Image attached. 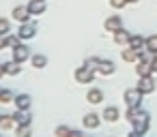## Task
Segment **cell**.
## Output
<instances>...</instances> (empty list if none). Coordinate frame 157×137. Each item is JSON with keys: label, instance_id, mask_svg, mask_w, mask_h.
<instances>
[{"label": "cell", "instance_id": "f1b7e54d", "mask_svg": "<svg viewBox=\"0 0 157 137\" xmlns=\"http://www.w3.org/2000/svg\"><path fill=\"white\" fill-rule=\"evenodd\" d=\"M15 135L17 137H30V126H15Z\"/></svg>", "mask_w": 157, "mask_h": 137}, {"label": "cell", "instance_id": "484cf974", "mask_svg": "<svg viewBox=\"0 0 157 137\" xmlns=\"http://www.w3.org/2000/svg\"><path fill=\"white\" fill-rule=\"evenodd\" d=\"M146 49H148L151 54H157V34L146 37Z\"/></svg>", "mask_w": 157, "mask_h": 137}, {"label": "cell", "instance_id": "7402d4cb", "mask_svg": "<svg viewBox=\"0 0 157 137\" xmlns=\"http://www.w3.org/2000/svg\"><path fill=\"white\" fill-rule=\"evenodd\" d=\"M30 62H33L35 69H43V67L48 64V58H45L43 54H33V56H30Z\"/></svg>", "mask_w": 157, "mask_h": 137}, {"label": "cell", "instance_id": "7a4b0ae2", "mask_svg": "<svg viewBox=\"0 0 157 137\" xmlns=\"http://www.w3.org/2000/svg\"><path fill=\"white\" fill-rule=\"evenodd\" d=\"M148 126H151V114H148V111H144V109H140V114H138V116H136V120H133V131L146 133V131H148Z\"/></svg>", "mask_w": 157, "mask_h": 137}, {"label": "cell", "instance_id": "5b68a950", "mask_svg": "<svg viewBox=\"0 0 157 137\" xmlns=\"http://www.w3.org/2000/svg\"><path fill=\"white\" fill-rule=\"evenodd\" d=\"M142 94H151L153 90H155V79H153V75H146V77H140L138 79V86H136Z\"/></svg>", "mask_w": 157, "mask_h": 137}, {"label": "cell", "instance_id": "44dd1931", "mask_svg": "<svg viewBox=\"0 0 157 137\" xmlns=\"http://www.w3.org/2000/svg\"><path fill=\"white\" fill-rule=\"evenodd\" d=\"M13 126H17L15 124V120H13V114L11 116H0V128H2V131H9V128H13Z\"/></svg>", "mask_w": 157, "mask_h": 137}, {"label": "cell", "instance_id": "52a82bcc", "mask_svg": "<svg viewBox=\"0 0 157 137\" xmlns=\"http://www.w3.org/2000/svg\"><path fill=\"white\" fill-rule=\"evenodd\" d=\"M13 120H15L17 126H30V124H33V116H30V111H24V109H17V111L13 114Z\"/></svg>", "mask_w": 157, "mask_h": 137}, {"label": "cell", "instance_id": "603a6c76", "mask_svg": "<svg viewBox=\"0 0 157 137\" xmlns=\"http://www.w3.org/2000/svg\"><path fill=\"white\" fill-rule=\"evenodd\" d=\"M5 43H7L9 49H15V47L22 43V39H20V34H11V32H9V34L5 37Z\"/></svg>", "mask_w": 157, "mask_h": 137}, {"label": "cell", "instance_id": "3957f363", "mask_svg": "<svg viewBox=\"0 0 157 137\" xmlns=\"http://www.w3.org/2000/svg\"><path fill=\"white\" fill-rule=\"evenodd\" d=\"M17 34H20V39H22V41H30V39L37 34V24H35V22L20 24V28H17Z\"/></svg>", "mask_w": 157, "mask_h": 137}, {"label": "cell", "instance_id": "8fae6325", "mask_svg": "<svg viewBox=\"0 0 157 137\" xmlns=\"http://www.w3.org/2000/svg\"><path fill=\"white\" fill-rule=\"evenodd\" d=\"M13 103H15V107H17V109L28 111V109H30V105H33V99H30V94H15Z\"/></svg>", "mask_w": 157, "mask_h": 137}, {"label": "cell", "instance_id": "7c38bea8", "mask_svg": "<svg viewBox=\"0 0 157 137\" xmlns=\"http://www.w3.org/2000/svg\"><path fill=\"white\" fill-rule=\"evenodd\" d=\"M136 73L138 77H146V75H153V67L148 60H138L136 62Z\"/></svg>", "mask_w": 157, "mask_h": 137}, {"label": "cell", "instance_id": "1f68e13d", "mask_svg": "<svg viewBox=\"0 0 157 137\" xmlns=\"http://www.w3.org/2000/svg\"><path fill=\"white\" fill-rule=\"evenodd\" d=\"M144 135H146V133H140V131H131V133H129L127 137H144Z\"/></svg>", "mask_w": 157, "mask_h": 137}, {"label": "cell", "instance_id": "d6a6232c", "mask_svg": "<svg viewBox=\"0 0 157 137\" xmlns=\"http://www.w3.org/2000/svg\"><path fill=\"white\" fill-rule=\"evenodd\" d=\"M69 137H84V133H82V131H71Z\"/></svg>", "mask_w": 157, "mask_h": 137}, {"label": "cell", "instance_id": "8d00e7d4", "mask_svg": "<svg viewBox=\"0 0 157 137\" xmlns=\"http://www.w3.org/2000/svg\"><path fill=\"white\" fill-rule=\"evenodd\" d=\"M127 2H138V0H127Z\"/></svg>", "mask_w": 157, "mask_h": 137}, {"label": "cell", "instance_id": "4dcf8cb0", "mask_svg": "<svg viewBox=\"0 0 157 137\" xmlns=\"http://www.w3.org/2000/svg\"><path fill=\"white\" fill-rule=\"evenodd\" d=\"M110 5H112L114 9H123V7L129 5V2H127V0H110Z\"/></svg>", "mask_w": 157, "mask_h": 137}, {"label": "cell", "instance_id": "4316f807", "mask_svg": "<svg viewBox=\"0 0 157 137\" xmlns=\"http://www.w3.org/2000/svg\"><path fill=\"white\" fill-rule=\"evenodd\" d=\"M9 32H11V22H9V20H5V17H0V34L7 37Z\"/></svg>", "mask_w": 157, "mask_h": 137}, {"label": "cell", "instance_id": "d4e9b609", "mask_svg": "<svg viewBox=\"0 0 157 137\" xmlns=\"http://www.w3.org/2000/svg\"><path fill=\"white\" fill-rule=\"evenodd\" d=\"M140 109H142V107H127V111H125V120L133 124V120H136V116L140 114Z\"/></svg>", "mask_w": 157, "mask_h": 137}, {"label": "cell", "instance_id": "ba28073f", "mask_svg": "<svg viewBox=\"0 0 157 137\" xmlns=\"http://www.w3.org/2000/svg\"><path fill=\"white\" fill-rule=\"evenodd\" d=\"M103 26H105V30H108V32H112V34H114L116 30H121V28H123V17H121V15H110V17L105 20V24H103Z\"/></svg>", "mask_w": 157, "mask_h": 137}, {"label": "cell", "instance_id": "e0dca14e", "mask_svg": "<svg viewBox=\"0 0 157 137\" xmlns=\"http://www.w3.org/2000/svg\"><path fill=\"white\" fill-rule=\"evenodd\" d=\"M114 71H116V67H114L112 60H101L99 67H97V73H99V75H112Z\"/></svg>", "mask_w": 157, "mask_h": 137}, {"label": "cell", "instance_id": "9c48e42d", "mask_svg": "<svg viewBox=\"0 0 157 137\" xmlns=\"http://www.w3.org/2000/svg\"><path fill=\"white\" fill-rule=\"evenodd\" d=\"M30 56H33L30 49H28L26 45H22V43L13 49V60H17V62H22V64H24L26 60H30Z\"/></svg>", "mask_w": 157, "mask_h": 137}, {"label": "cell", "instance_id": "ac0fdd59", "mask_svg": "<svg viewBox=\"0 0 157 137\" xmlns=\"http://www.w3.org/2000/svg\"><path fill=\"white\" fill-rule=\"evenodd\" d=\"M129 47H131V49H144V47H146V39H144L142 34H131Z\"/></svg>", "mask_w": 157, "mask_h": 137}, {"label": "cell", "instance_id": "30bf717a", "mask_svg": "<svg viewBox=\"0 0 157 137\" xmlns=\"http://www.w3.org/2000/svg\"><path fill=\"white\" fill-rule=\"evenodd\" d=\"M26 7H28V11H30L33 17H39L41 13H45V0H30Z\"/></svg>", "mask_w": 157, "mask_h": 137}, {"label": "cell", "instance_id": "6da1fadb", "mask_svg": "<svg viewBox=\"0 0 157 137\" xmlns=\"http://www.w3.org/2000/svg\"><path fill=\"white\" fill-rule=\"evenodd\" d=\"M142 96H144V94H142L138 88H129V90H125V94H123L127 107H142Z\"/></svg>", "mask_w": 157, "mask_h": 137}, {"label": "cell", "instance_id": "cb8c5ba5", "mask_svg": "<svg viewBox=\"0 0 157 137\" xmlns=\"http://www.w3.org/2000/svg\"><path fill=\"white\" fill-rule=\"evenodd\" d=\"M99 62H101V58H97V56H90V58H86V60H84V67H88L90 71H95V73H97V67H99Z\"/></svg>", "mask_w": 157, "mask_h": 137}, {"label": "cell", "instance_id": "4fadbf2b", "mask_svg": "<svg viewBox=\"0 0 157 137\" xmlns=\"http://www.w3.org/2000/svg\"><path fill=\"white\" fill-rule=\"evenodd\" d=\"M101 118H103L105 122H116V120L121 118V111H118V107H114V105H108V107L103 109Z\"/></svg>", "mask_w": 157, "mask_h": 137}, {"label": "cell", "instance_id": "8992f818", "mask_svg": "<svg viewBox=\"0 0 157 137\" xmlns=\"http://www.w3.org/2000/svg\"><path fill=\"white\" fill-rule=\"evenodd\" d=\"M11 17L15 20V22H20V24H26V22H30V11H28V7H15L13 11H11Z\"/></svg>", "mask_w": 157, "mask_h": 137}, {"label": "cell", "instance_id": "836d02e7", "mask_svg": "<svg viewBox=\"0 0 157 137\" xmlns=\"http://www.w3.org/2000/svg\"><path fill=\"white\" fill-rule=\"evenodd\" d=\"M151 67H153V73H157V56L151 60Z\"/></svg>", "mask_w": 157, "mask_h": 137}, {"label": "cell", "instance_id": "5bb4252c", "mask_svg": "<svg viewBox=\"0 0 157 137\" xmlns=\"http://www.w3.org/2000/svg\"><path fill=\"white\" fill-rule=\"evenodd\" d=\"M86 101L93 103V105H99V103H103V92H101L99 88H90V90L86 92Z\"/></svg>", "mask_w": 157, "mask_h": 137}, {"label": "cell", "instance_id": "d590c367", "mask_svg": "<svg viewBox=\"0 0 157 137\" xmlns=\"http://www.w3.org/2000/svg\"><path fill=\"white\" fill-rule=\"evenodd\" d=\"M7 75V71H5V64H0V77H5Z\"/></svg>", "mask_w": 157, "mask_h": 137}, {"label": "cell", "instance_id": "e575fe53", "mask_svg": "<svg viewBox=\"0 0 157 137\" xmlns=\"http://www.w3.org/2000/svg\"><path fill=\"white\" fill-rule=\"evenodd\" d=\"M5 47H7V43H5V37L0 34V49H5Z\"/></svg>", "mask_w": 157, "mask_h": 137}, {"label": "cell", "instance_id": "2e32d148", "mask_svg": "<svg viewBox=\"0 0 157 137\" xmlns=\"http://www.w3.org/2000/svg\"><path fill=\"white\" fill-rule=\"evenodd\" d=\"M129 39H131V32H127L125 28L114 32V43L116 45H129Z\"/></svg>", "mask_w": 157, "mask_h": 137}, {"label": "cell", "instance_id": "d6986e66", "mask_svg": "<svg viewBox=\"0 0 157 137\" xmlns=\"http://www.w3.org/2000/svg\"><path fill=\"white\" fill-rule=\"evenodd\" d=\"M121 56H123V60H125V62H138V60H140L138 49H131L129 45H127V49H123V52H121Z\"/></svg>", "mask_w": 157, "mask_h": 137}, {"label": "cell", "instance_id": "83f0119b", "mask_svg": "<svg viewBox=\"0 0 157 137\" xmlns=\"http://www.w3.org/2000/svg\"><path fill=\"white\" fill-rule=\"evenodd\" d=\"M13 99H15V96H13L11 90H2V92H0V103H5V105H7V103H11Z\"/></svg>", "mask_w": 157, "mask_h": 137}, {"label": "cell", "instance_id": "ffe728a7", "mask_svg": "<svg viewBox=\"0 0 157 137\" xmlns=\"http://www.w3.org/2000/svg\"><path fill=\"white\" fill-rule=\"evenodd\" d=\"M5 71H7V75H20V71H22V62H17V60L5 62Z\"/></svg>", "mask_w": 157, "mask_h": 137}, {"label": "cell", "instance_id": "9a60e30c", "mask_svg": "<svg viewBox=\"0 0 157 137\" xmlns=\"http://www.w3.org/2000/svg\"><path fill=\"white\" fill-rule=\"evenodd\" d=\"M82 124H84L86 128H97V126L101 124V116H97V114H86V116L82 118Z\"/></svg>", "mask_w": 157, "mask_h": 137}, {"label": "cell", "instance_id": "74e56055", "mask_svg": "<svg viewBox=\"0 0 157 137\" xmlns=\"http://www.w3.org/2000/svg\"><path fill=\"white\" fill-rule=\"evenodd\" d=\"M0 92H2V86H0Z\"/></svg>", "mask_w": 157, "mask_h": 137}, {"label": "cell", "instance_id": "277c9868", "mask_svg": "<svg viewBox=\"0 0 157 137\" xmlns=\"http://www.w3.org/2000/svg\"><path fill=\"white\" fill-rule=\"evenodd\" d=\"M95 79V71H90L88 67H78L75 69V81H80V84H90Z\"/></svg>", "mask_w": 157, "mask_h": 137}, {"label": "cell", "instance_id": "f546056e", "mask_svg": "<svg viewBox=\"0 0 157 137\" xmlns=\"http://www.w3.org/2000/svg\"><path fill=\"white\" fill-rule=\"evenodd\" d=\"M69 135H71V128H69V126L63 124V126L56 128V137H69Z\"/></svg>", "mask_w": 157, "mask_h": 137}]
</instances>
